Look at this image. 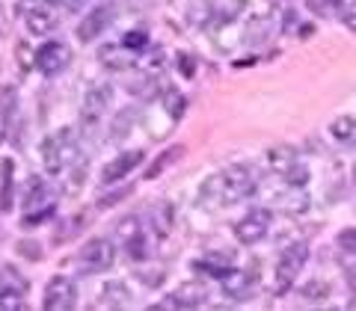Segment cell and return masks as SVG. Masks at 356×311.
Masks as SVG:
<instances>
[{
    "label": "cell",
    "instance_id": "cell-1",
    "mask_svg": "<svg viewBox=\"0 0 356 311\" xmlns=\"http://www.w3.org/2000/svg\"><path fill=\"white\" fill-rule=\"evenodd\" d=\"M77 158V131L74 128H60L42 140V163L48 175H60L69 169Z\"/></svg>",
    "mask_w": 356,
    "mask_h": 311
},
{
    "label": "cell",
    "instance_id": "cell-2",
    "mask_svg": "<svg viewBox=\"0 0 356 311\" xmlns=\"http://www.w3.org/2000/svg\"><path fill=\"white\" fill-rule=\"evenodd\" d=\"M259 187V175H255L252 163H232L220 172V190H222V205H238L250 199Z\"/></svg>",
    "mask_w": 356,
    "mask_h": 311
},
{
    "label": "cell",
    "instance_id": "cell-3",
    "mask_svg": "<svg viewBox=\"0 0 356 311\" xmlns=\"http://www.w3.org/2000/svg\"><path fill=\"white\" fill-rule=\"evenodd\" d=\"M309 261V246L306 243H291L280 252V261H276L273 270V296H282L291 291V285L297 282V273L303 270V264Z\"/></svg>",
    "mask_w": 356,
    "mask_h": 311
},
{
    "label": "cell",
    "instance_id": "cell-4",
    "mask_svg": "<svg viewBox=\"0 0 356 311\" xmlns=\"http://www.w3.org/2000/svg\"><path fill=\"white\" fill-rule=\"evenodd\" d=\"M110 101H113V86L98 81L86 89L83 95V104H81V125H83V133H92V128H98V121L104 119Z\"/></svg>",
    "mask_w": 356,
    "mask_h": 311
},
{
    "label": "cell",
    "instance_id": "cell-5",
    "mask_svg": "<svg viewBox=\"0 0 356 311\" xmlns=\"http://www.w3.org/2000/svg\"><path fill=\"white\" fill-rule=\"evenodd\" d=\"M116 261V246L110 237H92L83 243V249L77 252V267L81 273H104Z\"/></svg>",
    "mask_w": 356,
    "mask_h": 311
},
{
    "label": "cell",
    "instance_id": "cell-6",
    "mask_svg": "<svg viewBox=\"0 0 356 311\" xmlns=\"http://www.w3.org/2000/svg\"><path fill=\"white\" fill-rule=\"evenodd\" d=\"M273 226V210L270 208H250V214H243L235 226V237L243 243V246H255L261 243L267 235H270Z\"/></svg>",
    "mask_w": 356,
    "mask_h": 311
},
{
    "label": "cell",
    "instance_id": "cell-7",
    "mask_svg": "<svg viewBox=\"0 0 356 311\" xmlns=\"http://www.w3.org/2000/svg\"><path fill=\"white\" fill-rule=\"evenodd\" d=\"M77 305V287L74 279L69 276H54V279L44 285V299H42V308L44 311H69Z\"/></svg>",
    "mask_w": 356,
    "mask_h": 311
},
{
    "label": "cell",
    "instance_id": "cell-8",
    "mask_svg": "<svg viewBox=\"0 0 356 311\" xmlns=\"http://www.w3.org/2000/svg\"><path fill=\"white\" fill-rule=\"evenodd\" d=\"M69 62H72V48L65 42H60V39L44 42L42 48L36 51V69L44 77H54V74L65 72V65H69Z\"/></svg>",
    "mask_w": 356,
    "mask_h": 311
},
{
    "label": "cell",
    "instance_id": "cell-9",
    "mask_svg": "<svg viewBox=\"0 0 356 311\" xmlns=\"http://www.w3.org/2000/svg\"><path fill=\"white\" fill-rule=\"evenodd\" d=\"M110 21H113V6H110V3L95 6L92 12H86L83 21L77 24V39H81L83 44L95 42L98 36H104V30L110 27Z\"/></svg>",
    "mask_w": 356,
    "mask_h": 311
},
{
    "label": "cell",
    "instance_id": "cell-10",
    "mask_svg": "<svg viewBox=\"0 0 356 311\" xmlns=\"http://www.w3.org/2000/svg\"><path fill=\"white\" fill-rule=\"evenodd\" d=\"M143 154L140 149H134V151H122V154H116L110 163H104V169H102V181L104 184H116V181H122V178H128L137 166L143 163Z\"/></svg>",
    "mask_w": 356,
    "mask_h": 311
},
{
    "label": "cell",
    "instance_id": "cell-11",
    "mask_svg": "<svg viewBox=\"0 0 356 311\" xmlns=\"http://www.w3.org/2000/svg\"><path fill=\"white\" fill-rule=\"evenodd\" d=\"M222 296H229V299H247L250 291H252V282H255V276L250 270H235V267H229V273L222 276Z\"/></svg>",
    "mask_w": 356,
    "mask_h": 311
},
{
    "label": "cell",
    "instance_id": "cell-12",
    "mask_svg": "<svg viewBox=\"0 0 356 311\" xmlns=\"http://www.w3.org/2000/svg\"><path fill=\"white\" fill-rule=\"evenodd\" d=\"M24 24H27V30L33 33V36H48V33L57 30L60 15L54 12V6L39 3L36 9H30V12L24 15Z\"/></svg>",
    "mask_w": 356,
    "mask_h": 311
},
{
    "label": "cell",
    "instance_id": "cell-13",
    "mask_svg": "<svg viewBox=\"0 0 356 311\" xmlns=\"http://www.w3.org/2000/svg\"><path fill=\"white\" fill-rule=\"evenodd\" d=\"M300 163H303V160H300V154L291 146H270V149H267V166H270V169L280 175L282 181L297 169Z\"/></svg>",
    "mask_w": 356,
    "mask_h": 311
},
{
    "label": "cell",
    "instance_id": "cell-14",
    "mask_svg": "<svg viewBox=\"0 0 356 311\" xmlns=\"http://www.w3.org/2000/svg\"><path fill=\"white\" fill-rule=\"evenodd\" d=\"M98 60H102V65H107V69H113V72H128V69L137 65V53L119 42V44H104V48L98 51Z\"/></svg>",
    "mask_w": 356,
    "mask_h": 311
},
{
    "label": "cell",
    "instance_id": "cell-15",
    "mask_svg": "<svg viewBox=\"0 0 356 311\" xmlns=\"http://www.w3.org/2000/svg\"><path fill=\"white\" fill-rule=\"evenodd\" d=\"M175 226V208L172 202H154L149 208V228L154 231V237H170Z\"/></svg>",
    "mask_w": 356,
    "mask_h": 311
},
{
    "label": "cell",
    "instance_id": "cell-16",
    "mask_svg": "<svg viewBox=\"0 0 356 311\" xmlns=\"http://www.w3.org/2000/svg\"><path fill=\"white\" fill-rule=\"evenodd\" d=\"M172 299L178 303V308H199L208 299V287L202 282H184L172 291Z\"/></svg>",
    "mask_w": 356,
    "mask_h": 311
},
{
    "label": "cell",
    "instance_id": "cell-17",
    "mask_svg": "<svg viewBox=\"0 0 356 311\" xmlns=\"http://www.w3.org/2000/svg\"><path fill=\"white\" fill-rule=\"evenodd\" d=\"M330 137L339 142L341 149H356V119L353 116H336L330 125Z\"/></svg>",
    "mask_w": 356,
    "mask_h": 311
},
{
    "label": "cell",
    "instance_id": "cell-18",
    "mask_svg": "<svg viewBox=\"0 0 356 311\" xmlns=\"http://www.w3.org/2000/svg\"><path fill=\"white\" fill-rule=\"evenodd\" d=\"M134 303V294L125 282H107L102 287V305L104 308H128Z\"/></svg>",
    "mask_w": 356,
    "mask_h": 311
},
{
    "label": "cell",
    "instance_id": "cell-19",
    "mask_svg": "<svg viewBox=\"0 0 356 311\" xmlns=\"http://www.w3.org/2000/svg\"><path fill=\"white\" fill-rule=\"evenodd\" d=\"M15 116H18V86L15 83H3L0 86V119H3L6 131L13 128Z\"/></svg>",
    "mask_w": 356,
    "mask_h": 311
},
{
    "label": "cell",
    "instance_id": "cell-20",
    "mask_svg": "<svg viewBox=\"0 0 356 311\" xmlns=\"http://www.w3.org/2000/svg\"><path fill=\"white\" fill-rule=\"evenodd\" d=\"M184 95L178 92L175 86H161V107H163V113L170 116V121H178L184 116Z\"/></svg>",
    "mask_w": 356,
    "mask_h": 311
},
{
    "label": "cell",
    "instance_id": "cell-21",
    "mask_svg": "<svg viewBox=\"0 0 356 311\" xmlns=\"http://www.w3.org/2000/svg\"><path fill=\"white\" fill-rule=\"evenodd\" d=\"M134 125H137V110H134V107L119 110V113L113 116V121H110V140H113V142L125 140L128 133L134 131Z\"/></svg>",
    "mask_w": 356,
    "mask_h": 311
},
{
    "label": "cell",
    "instance_id": "cell-22",
    "mask_svg": "<svg viewBox=\"0 0 356 311\" xmlns=\"http://www.w3.org/2000/svg\"><path fill=\"white\" fill-rule=\"evenodd\" d=\"M13 160H3L0 166V214L13 210Z\"/></svg>",
    "mask_w": 356,
    "mask_h": 311
},
{
    "label": "cell",
    "instance_id": "cell-23",
    "mask_svg": "<svg viewBox=\"0 0 356 311\" xmlns=\"http://www.w3.org/2000/svg\"><path fill=\"white\" fill-rule=\"evenodd\" d=\"M143 231H146V226H143V217H140V214H128V217H122V219L116 222V237H119L122 243L140 237Z\"/></svg>",
    "mask_w": 356,
    "mask_h": 311
},
{
    "label": "cell",
    "instance_id": "cell-24",
    "mask_svg": "<svg viewBox=\"0 0 356 311\" xmlns=\"http://www.w3.org/2000/svg\"><path fill=\"white\" fill-rule=\"evenodd\" d=\"M86 222H89V214H74V217H69L57 231H54V243H65V240H72L74 235H81V231L86 228Z\"/></svg>",
    "mask_w": 356,
    "mask_h": 311
},
{
    "label": "cell",
    "instance_id": "cell-25",
    "mask_svg": "<svg viewBox=\"0 0 356 311\" xmlns=\"http://www.w3.org/2000/svg\"><path fill=\"white\" fill-rule=\"evenodd\" d=\"M27 308L24 305V291H18V287L6 285L3 279H0V311H21Z\"/></svg>",
    "mask_w": 356,
    "mask_h": 311
},
{
    "label": "cell",
    "instance_id": "cell-26",
    "mask_svg": "<svg viewBox=\"0 0 356 311\" xmlns=\"http://www.w3.org/2000/svg\"><path fill=\"white\" fill-rule=\"evenodd\" d=\"M181 154H184V146H172V149H166V151L161 154V158L149 166L146 178H149V181H154V178H161V175H163V169H170V166H172L178 158H181Z\"/></svg>",
    "mask_w": 356,
    "mask_h": 311
},
{
    "label": "cell",
    "instance_id": "cell-27",
    "mask_svg": "<svg viewBox=\"0 0 356 311\" xmlns=\"http://www.w3.org/2000/svg\"><path fill=\"white\" fill-rule=\"evenodd\" d=\"M125 252H128L131 261H146V258H152V237L143 231L140 237H134V240L125 243Z\"/></svg>",
    "mask_w": 356,
    "mask_h": 311
},
{
    "label": "cell",
    "instance_id": "cell-28",
    "mask_svg": "<svg viewBox=\"0 0 356 311\" xmlns=\"http://www.w3.org/2000/svg\"><path fill=\"white\" fill-rule=\"evenodd\" d=\"M280 202L285 205L288 214H306V210H309V196L303 193V187H291L288 196H282Z\"/></svg>",
    "mask_w": 356,
    "mask_h": 311
},
{
    "label": "cell",
    "instance_id": "cell-29",
    "mask_svg": "<svg viewBox=\"0 0 356 311\" xmlns=\"http://www.w3.org/2000/svg\"><path fill=\"white\" fill-rule=\"evenodd\" d=\"M54 214H57V202H48V205H39V210H27L24 214V219H21V228H36L39 222H44V219H51Z\"/></svg>",
    "mask_w": 356,
    "mask_h": 311
},
{
    "label": "cell",
    "instance_id": "cell-30",
    "mask_svg": "<svg viewBox=\"0 0 356 311\" xmlns=\"http://www.w3.org/2000/svg\"><path fill=\"white\" fill-rule=\"evenodd\" d=\"M300 296H303L306 303H324V299L330 296V285L321 282V279H312V282H306L303 287H300Z\"/></svg>",
    "mask_w": 356,
    "mask_h": 311
},
{
    "label": "cell",
    "instance_id": "cell-31",
    "mask_svg": "<svg viewBox=\"0 0 356 311\" xmlns=\"http://www.w3.org/2000/svg\"><path fill=\"white\" fill-rule=\"evenodd\" d=\"M122 44H125V48H131L134 53H140V51L149 48V33H146V30H128L125 36H122Z\"/></svg>",
    "mask_w": 356,
    "mask_h": 311
},
{
    "label": "cell",
    "instance_id": "cell-32",
    "mask_svg": "<svg viewBox=\"0 0 356 311\" xmlns=\"http://www.w3.org/2000/svg\"><path fill=\"white\" fill-rule=\"evenodd\" d=\"M15 53H18V65H21V72L36 69V51H33L27 42H18V44H15Z\"/></svg>",
    "mask_w": 356,
    "mask_h": 311
},
{
    "label": "cell",
    "instance_id": "cell-33",
    "mask_svg": "<svg viewBox=\"0 0 356 311\" xmlns=\"http://www.w3.org/2000/svg\"><path fill=\"white\" fill-rule=\"evenodd\" d=\"M18 255L27 261H42V246L36 240H21L18 243Z\"/></svg>",
    "mask_w": 356,
    "mask_h": 311
},
{
    "label": "cell",
    "instance_id": "cell-34",
    "mask_svg": "<svg viewBox=\"0 0 356 311\" xmlns=\"http://www.w3.org/2000/svg\"><path fill=\"white\" fill-rule=\"evenodd\" d=\"M339 18L344 21V27H348L353 36H356V3H344V6H339Z\"/></svg>",
    "mask_w": 356,
    "mask_h": 311
},
{
    "label": "cell",
    "instance_id": "cell-35",
    "mask_svg": "<svg viewBox=\"0 0 356 311\" xmlns=\"http://www.w3.org/2000/svg\"><path fill=\"white\" fill-rule=\"evenodd\" d=\"M86 184V160L83 163H77L74 169H72V181H69V190H81V187Z\"/></svg>",
    "mask_w": 356,
    "mask_h": 311
},
{
    "label": "cell",
    "instance_id": "cell-36",
    "mask_svg": "<svg viewBox=\"0 0 356 311\" xmlns=\"http://www.w3.org/2000/svg\"><path fill=\"white\" fill-rule=\"evenodd\" d=\"M339 246L344 252H356V231L353 228H344L341 235H339Z\"/></svg>",
    "mask_w": 356,
    "mask_h": 311
},
{
    "label": "cell",
    "instance_id": "cell-37",
    "mask_svg": "<svg viewBox=\"0 0 356 311\" xmlns=\"http://www.w3.org/2000/svg\"><path fill=\"white\" fill-rule=\"evenodd\" d=\"M125 196H131V187H122L119 193L102 196V199H98V208H110V205H119V199H125Z\"/></svg>",
    "mask_w": 356,
    "mask_h": 311
},
{
    "label": "cell",
    "instance_id": "cell-38",
    "mask_svg": "<svg viewBox=\"0 0 356 311\" xmlns=\"http://www.w3.org/2000/svg\"><path fill=\"white\" fill-rule=\"evenodd\" d=\"M294 30H300V15L294 12V9H285V24H282V33H285V36H291Z\"/></svg>",
    "mask_w": 356,
    "mask_h": 311
},
{
    "label": "cell",
    "instance_id": "cell-39",
    "mask_svg": "<svg viewBox=\"0 0 356 311\" xmlns=\"http://www.w3.org/2000/svg\"><path fill=\"white\" fill-rule=\"evenodd\" d=\"M178 65H181L184 77H193V72H196V62H193V57H187V53H178Z\"/></svg>",
    "mask_w": 356,
    "mask_h": 311
},
{
    "label": "cell",
    "instance_id": "cell-40",
    "mask_svg": "<svg viewBox=\"0 0 356 311\" xmlns=\"http://www.w3.org/2000/svg\"><path fill=\"white\" fill-rule=\"evenodd\" d=\"M172 308H178V303H175L172 296L161 299V303H152V311H172Z\"/></svg>",
    "mask_w": 356,
    "mask_h": 311
},
{
    "label": "cell",
    "instance_id": "cell-41",
    "mask_svg": "<svg viewBox=\"0 0 356 311\" xmlns=\"http://www.w3.org/2000/svg\"><path fill=\"white\" fill-rule=\"evenodd\" d=\"M6 24H9V18H6V9L0 6V36H3V33H6Z\"/></svg>",
    "mask_w": 356,
    "mask_h": 311
},
{
    "label": "cell",
    "instance_id": "cell-42",
    "mask_svg": "<svg viewBox=\"0 0 356 311\" xmlns=\"http://www.w3.org/2000/svg\"><path fill=\"white\" fill-rule=\"evenodd\" d=\"M3 133H6V125H3V119H0V142H3Z\"/></svg>",
    "mask_w": 356,
    "mask_h": 311
},
{
    "label": "cell",
    "instance_id": "cell-43",
    "mask_svg": "<svg viewBox=\"0 0 356 311\" xmlns=\"http://www.w3.org/2000/svg\"><path fill=\"white\" fill-rule=\"evenodd\" d=\"M42 3H48V6H57V3H63V0H42Z\"/></svg>",
    "mask_w": 356,
    "mask_h": 311
},
{
    "label": "cell",
    "instance_id": "cell-44",
    "mask_svg": "<svg viewBox=\"0 0 356 311\" xmlns=\"http://www.w3.org/2000/svg\"><path fill=\"white\" fill-rule=\"evenodd\" d=\"M350 308H356V291H353V296H350V303H348Z\"/></svg>",
    "mask_w": 356,
    "mask_h": 311
},
{
    "label": "cell",
    "instance_id": "cell-45",
    "mask_svg": "<svg viewBox=\"0 0 356 311\" xmlns=\"http://www.w3.org/2000/svg\"><path fill=\"white\" fill-rule=\"evenodd\" d=\"M273 3H280V0H273Z\"/></svg>",
    "mask_w": 356,
    "mask_h": 311
}]
</instances>
